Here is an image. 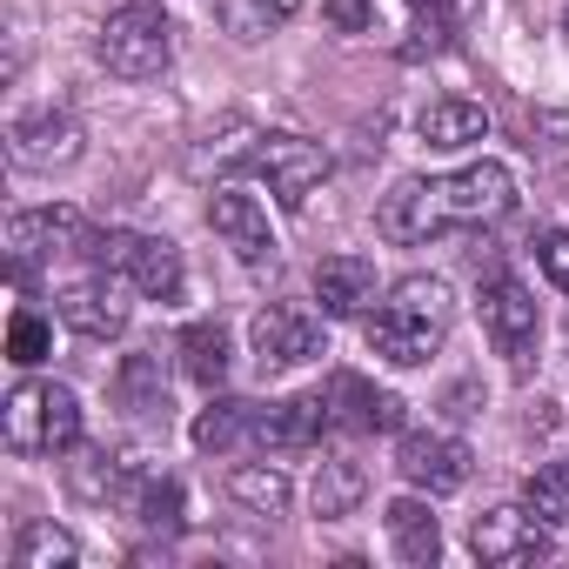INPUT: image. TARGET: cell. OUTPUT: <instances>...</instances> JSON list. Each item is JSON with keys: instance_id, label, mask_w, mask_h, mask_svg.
<instances>
[{"instance_id": "8fae6325", "label": "cell", "mask_w": 569, "mask_h": 569, "mask_svg": "<svg viewBox=\"0 0 569 569\" xmlns=\"http://www.w3.org/2000/svg\"><path fill=\"white\" fill-rule=\"evenodd\" d=\"M396 469L422 489V496H456L469 482V442L436 436V429H409L396 442Z\"/></svg>"}, {"instance_id": "f546056e", "label": "cell", "mask_w": 569, "mask_h": 569, "mask_svg": "<svg viewBox=\"0 0 569 569\" xmlns=\"http://www.w3.org/2000/svg\"><path fill=\"white\" fill-rule=\"evenodd\" d=\"M134 248H141V234H134V228H88V234H81V254H88L101 274H128Z\"/></svg>"}, {"instance_id": "f1b7e54d", "label": "cell", "mask_w": 569, "mask_h": 569, "mask_svg": "<svg viewBox=\"0 0 569 569\" xmlns=\"http://www.w3.org/2000/svg\"><path fill=\"white\" fill-rule=\"evenodd\" d=\"M48 356H54V329L34 309H14V322H8V362L14 369H41Z\"/></svg>"}, {"instance_id": "5b68a950", "label": "cell", "mask_w": 569, "mask_h": 569, "mask_svg": "<svg viewBox=\"0 0 569 569\" xmlns=\"http://www.w3.org/2000/svg\"><path fill=\"white\" fill-rule=\"evenodd\" d=\"M241 168L261 174L281 208H302V201L329 181V148H316V141H302V134H261V141L241 154Z\"/></svg>"}, {"instance_id": "7c38bea8", "label": "cell", "mask_w": 569, "mask_h": 569, "mask_svg": "<svg viewBox=\"0 0 569 569\" xmlns=\"http://www.w3.org/2000/svg\"><path fill=\"white\" fill-rule=\"evenodd\" d=\"M8 154H14V168H34V174L68 168V161H81V128H74V114H54V108L21 114L8 134Z\"/></svg>"}, {"instance_id": "603a6c76", "label": "cell", "mask_w": 569, "mask_h": 569, "mask_svg": "<svg viewBox=\"0 0 569 569\" xmlns=\"http://www.w3.org/2000/svg\"><path fill=\"white\" fill-rule=\"evenodd\" d=\"M181 376L201 382V389H221V382H228V329H221V322L181 329Z\"/></svg>"}, {"instance_id": "2e32d148", "label": "cell", "mask_w": 569, "mask_h": 569, "mask_svg": "<svg viewBox=\"0 0 569 569\" xmlns=\"http://www.w3.org/2000/svg\"><path fill=\"white\" fill-rule=\"evenodd\" d=\"M316 302H322V316H362L376 302V261L369 254H322L316 261Z\"/></svg>"}, {"instance_id": "d6986e66", "label": "cell", "mask_w": 569, "mask_h": 569, "mask_svg": "<svg viewBox=\"0 0 569 569\" xmlns=\"http://www.w3.org/2000/svg\"><path fill=\"white\" fill-rule=\"evenodd\" d=\"M416 128H422V141H429V148L456 154V148L489 141V108H482V101H429Z\"/></svg>"}, {"instance_id": "ffe728a7", "label": "cell", "mask_w": 569, "mask_h": 569, "mask_svg": "<svg viewBox=\"0 0 569 569\" xmlns=\"http://www.w3.org/2000/svg\"><path fill=\"white\" fill-rule=\"evenodd\" d=\"M128 281L148 296V302H181V248L174 241H161V234H141V248H134V261H128Z\"/></svg>"}, {"instance_id": "4fadbf2b", "label": "cell", "mask_w": 569, "mask_h": 569, "mask_svg": "<svg viewBox=\"0 0 569 569\" xmlns=\"http://www.w3.org/2000/svg\"><path fill=\"white\" fill-rule=\"evenodd\" d=\"M329 436V409H322V389L316 396H289V402H268L254 409V442L268 456H296V449H316Z\"/></svg>"}, {"instance_id": "7a4b0ae2", "label": "cell", "mask_w": 569, "mask_h": 569, "mask_svg": "<svg viewBox=\"0 0 569 569\" xmlns=\"http://www.w3.org/2000/svg\"><path fill=\"white\" fill-rule=\"evenodd\" d=\"M449 316H456V302H449L442 281L436 274H409V281H396V289H389V302H376L362 316V342L382 362H396V369H422L442 349Z\"/></svg>"}, {"instance_id": "e0dca14e", "label": "cell", "mask_w": 569, "mask_h": 569, "mask_svg": "<svg viewBox=\"0 0 569 569\" xmlns=\"http://www.w3.org/2000/svg\"><path fill=\"white\" fill-rule=\"evenodd\" d=\"M382 522H389V549H396L409 569H436V556H442V529H436V516H429L422 496H396V502L382 509Z\"/></svg>"}, {"instance_id": "9a60e30c", "label": "cell", "mask_w": 569, "mask_h": 569, "mask_svg": "<svg viewBox=\"0 0 569 569\" xmlns=\"http://www.w3.org/2000/svg\"><path fill=\"white\" fill-rule=\"evenodd\" d=\"M208 228H214L241 261H268V254H274L268 208H261L254 194H241V188H214V201H208Z\"/></svg>"}, {"instance_id": "277c9868", "label": "cell", "mask_w": 569, "mask_h": 569, "mask_svg": "<svg viewBox=\"0 0 569 569\" xmlns=\"http://www.w3.org/2000/svg\"><path fill=\"white\" fill-rule=\"evenodd\" d=\"M101 68L121 81H154L174 61V28L161 0H121V8L101 21Z\"/></svg>"}, {"instance_id": "52a82bcc", "label": "cell", "mask_w": 569, "mask_h": 569, "mask_svg": "<svg viewBox=\"0 0 569 569\" xmlns=\"http://www.w3.org/2000/svg\"><path fill=\"white\" fill-rule=\"evenodd\" d=\"M469 549H476V562H489V569H522V562H542L549 556V522L522 502H496V509H482L476 522H469Z\"/></svg>"}, {"instance_id": "484cf974", "label": "cell", "mask_w": 569, "mask_h": 569, "mask_svg": "<svg viewBox=\"0 0 569 569\" xmlns=\"http://www.w3.org/2000/svg\"><path fill=\"white\" fill-rule=\"evenodd\" d=\"M296 8H302V0H214V14L228 21L234 41H261L274 21H289Z\"/></svg>"}, {"instance_id": "4316f807", "label": "cell", "mask_w": 569, "mask_h": 569, "mask_svg": "<svg viewBox=\"0 0 569 569\" xmlns=\"http://www.w3.org/2000/svg\"><path fill=\"white\" fill-rule=\"evenodd\" d=\"M128 509H134V522H141V529L174 536V529H181V482H174V476H148V482L134 489V502H128Z\"/></svg>"}, {"instance_id": "3957f363", "label": "cell", "mask_w": 569, "mask_h": 569, "mask_svg": "<svg viewBox=\"0 0 569 569\" xmlns=\"http://www.w3.org/2000/svg\"><path fill=\"white\" fill-rule=\"evenodd\" d=\"M0 429L14 456H68L81 449V396L61 382H21L0 409Z\"/></svg>"}, {"instance_id": "1f68e13d", "label": "cell", "mask_w": 569, "mask_h": 569, "mask_svg": "<svg viewBox=\"0 0 569 569\" xmlns=\"http://www.w3.org/2000/svg\"><path fill=\"white\" fill-rule=\"evenodd\" d=\"M329 21L342 34H369L376 28V8H369V0H329Z\"/></svg>"}, {"instance_id": "ba28073f", "label": "cell", "mask_w": 569, "mask_h": 569, "mask_svg": "<svg viewBox=\"0 0 569 569\" xmlns=\"http://www.w3.org/2000/svg\"><path fill=\"white\" fill-rule=\"evenodd\" d=\"M322 409H329V429L336 436H402V409L409 402L389 396V389H376L356 369H336L322 382Z\"/></svg>"}, {"instance_id": "30bf717a", "label": "cell", "mask_w": 569, "mask_h": 569, "mask_svg": "<svg viewBox=\"0 0 569 569\" xmlns=\"http://www.w3.org/2000/svg\"><path fill=\"white\" fill-rule=\"evenodd\" d=\"M81 234L88 228H81L74 208H21V214H8V268H14V281H28L41 261L81 248Z\"/></svg>"}, {"instance_id": "44dd1931", "label": "cell", "mask_w": 569, "mask_h": 569, "mask_svg": "<svg viewBox=\"0 0 569 569\" xmlns=\"http://www.w3.org/2000/svg\"><path fill=\"white\" fill-rule=\"evenodd\" d=\"M194 449H208V456H228V449H241V442H254V402H234V396H214L201 416H194Z\"/></svg>"}, {"instance_id": "ac0fdd59", "label": "cell", "mask_w": 569, "mask_h": 569, "mask_svg": "<svg viewBox=\"0 0 569 569\" xmlns=\"http://www.w3.org/2000/svg\"><path fill=\"white\" fill-rule=\"evenodd\" d=\"M114 402H121L128 416H141V422L168 416V362H161L154 349L121 356V369H114Z\"/></svg>"}, {"instance_id": "d6a6232c", "label": "cell", "mask_w": 569, "mask_h": 569, "mask_svg": "<svg viewBox=\"0 0 569 569\" xmlns=\"http://www.w3.org/2000/svg\"><path fill=\"white\" fill-rule=\"evenodd\" d=\"M409 8H436V0H409Z\"/></svg>"}, {"instance_id": "9c48e42d", "label": "cell", "mask_w": 569, "mask_h": 569, "mask_svg": "<svg viewBox=\"0 0 569 569\" xmlns=\"http://www.w3.org/2000/svg\"><path fill=\"white\" fill-rule=\"evenodd\" d=\"M476 316H482L489 349H496V356H509V362H522V356L536 349V336H542L536 296L522 289L516 274H489V281H482V289H476Z\"/></svg>"}, {"instance_id": "5bb4252c", "label": "cell", "mask_w": 569, "mask_h": 569, "mask_svg": "<svg viewBox=\"0 0 569 569\" xmlns=\"http://www.w3.org/2000/svg\"><path fill=\"white\" fill-rule=\"evenodd\" d=\"M54 309H61V322H68L74 336H88V342H114V336L128 329V302H121V289H114V274H101V268H94V281L61 289Z\"/></svg>"}, {"instance_id": "4dcf8cb0", "label": "cell", "mask_w": 569, "mask_h": 569, "mask_svg": "<svg viewBox=\"0 0 569 569\" xmlns=\"http://www.w3.org/2000/svg\"><path fill=\"white\" fill-rule=\"evenodd\" d=\"M536 261H542V274L556 281V289L569 296V228H556V234H542V241H536Z\"/></svg>"}, {"instance_id": "d4e9b609", "label": "cell", "mask_w": 569, "mask_h": 569, "mask_svg": "<svg viewBox=\"0 0 569 569\" xmlns=\"http://www.w3.org/2000/svg\"><path fill=\"white\" fill-rule=\"evenodd\" d=\"M74 562H81V542L54 522H28L14 542V569H74Z\"/></svg>"}, {"instance_id": "83f0119b", "label": "cell", "mask_w": 569, "mask_h": 569, "mask_svg": "<svg viewBox=\"0 0 569 569\" xmlns=\"http://www.w3.org/2000/svg\"><path fill=\"white\" fill-rule=\"evenodd\" d=\"M522 502H529L549 529H569V462H542V469L522 482Z\"/></svg>"}, {"instance_id": "6da1fadb", "label": "cell", "mask_w": 569, "mask_h": 569, "mask_svg": "<svg viewBox=\"0 0 569 569\" xmlns=\"http://www.w3.org/2000/svg\"><path fill=\"white\" fill-rule=\"evenodd\" d=\"M516 208V174L502 161H469L456 174H409L382 201V234L416 248L442 228H489Z\"/></svg>"}, {"instance_id": "7402d4cb", "label": "cell", "mask_w": 569, "mask_h": 569, "mask_svg": "<svg viewBox=\"0 0 569 569\" xmlns=\"http://www.w3.org/2000/svg\"><path fill=\"white\" fill-rule=\"evenodd\" d=\"M362 496H369V476H362V462H349V456H329V462L316 469V489H309V502H316V516H322V522H342V516H356V509H362Z\"/></svg>"}, {"instance_id": "8992f818", "label": "cell", "mask_w": 569, "mask_h": 569, "mask_svg": "<svg viewBox=\"0 0 569 569\" xmlns=\"http://www.w3.org/2000/svg\"><path fill=\"white\" fill-rule=\"evenodd\" d=\"M248 342H254V362H261V376H281V369H302V362L329 356L322 316H309V309H296V302H268V309H254V322H248Z\"/></svg>"}, {"instance_id": "cb8c5ba5", "label": "cell", "mask_w": 569, "mask_h": 569, "mask_svg": "<svg viewBox=\"0 0 569 569\" xmlns=\"http://www.w3.org/2000/svg\"><path fill=\"white\" fill-rule=\"evenodd\" d=\"M228 496L241 502V509H254V516H281L289 509V476H281L274 462H234L228 469Z\"/></svg>"}]
</instances>
